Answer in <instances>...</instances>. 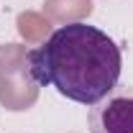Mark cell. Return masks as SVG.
I'll use <instances>...</instances> for the list:
<instances>
[{
  "instance_id": "cell-2",
  "label": "cell",
  "mask_w": 133,
  "mask_h": 133,
  "mask_svg": "<svg viewBox=\"0 0 133 133\" xmlns=\"http://www.w3.org/2000/svg\"><path fill=\"white\" fill-rule=\"evenodd\" d=\"M90 133H133V87L118 82L105 97L90 105Z\"/></svg>"
},
{
  "instance_id": "cell-1",
  "label": "cell",
  "mask_w": 133,
  "mask_h": 133,
  "mask_svg": "<svg viewBox=\"0 0 133 133\" xmlns=\"http://www.w3.org/2000/svg\"><path fill=\"white\" fill-rule=\"evenodd\" d=\"M120 46L105 31L84 21L59 26L28 54V74L33 82L54 87L62 97L79 105H95L105 97L120 82Z\"/></svg>"
}]
</instances>
